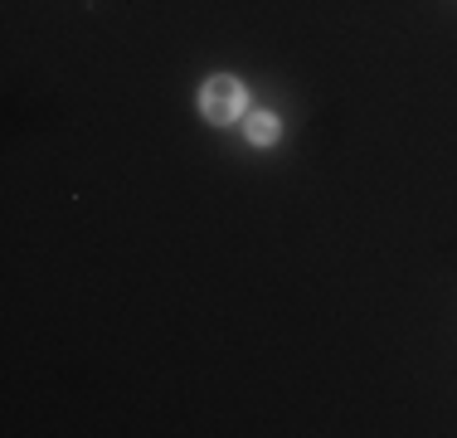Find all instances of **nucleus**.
<instances>
[{"label":"nucleus","mask_w":457,"mask_h":438,"mask_svg":"<svg viewBox=\"0 0 457 438\" xmlns=\"http://www.w3.org/2000/svg\"><path fill=\"white\" fill-rule=\"evenodd\" d=\"M200 112L209 117V122H233V117L243 112V88L239 78H209L200 93Z\"/></svg>","instance_id":"1"},{"label":"nucleus","mask_w":457,"mask_h":438,"mask_svg":"<svg viewBox=\"0 0 457 438\" xmlns=\"http://www.w3.org/2000/svg\"><path fill=\"white\" fill-rule=\"evenodd\" d=\"M248 142L253 146H272V142H278V117H272V112L248 117Z\"/></svg>","instance_id":"2"}]
</instances>
